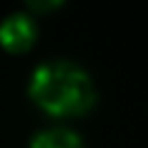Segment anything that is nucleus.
I'll return each instance as SVG.
<instances>
[{
    "label": "nucleus",
    "mask_w": 148,
    "mask_h": 148,
    "mask_svg": "<svg viewBox=\"0 0 148 148\" xmlns=\"http://www.w3.org/2000/svg\"><path fill=\"white\" fill-rule=\"evenodd\" d=\"M30 148H84V143H82L77 131L64 126H52L37 133L32 138Z\"/></svg>",
    "instance_id": "obj_3"
},
{
    "label": "nucleus",
    "mask_w": 148,
    "mask_h": 148,
    "mask_svg": "<svg viewBox=\"0 0 148 148\" xmlns=\"http://www.w3.org/2000/svg\"><path fill=\"white\" fill-rule=\"evenodd\" d=\"M30 96L54 116L82 114L96 101L91 77L69 59L45 62L30 77Z\"/></svg>",
    "instance_id": "obj_1"
},
{
    "label": "nucleus",
    "mask_w": 148,
    "mask_h": 148,
    "mask_svg": "<svg viewBox=\"0 0 148 148\" xmlns=\"http://www.w3.org/2000/svg\"><path fill=\"white\" fill-rule=\"evenodd\" d=\"M35 35H37V25L27 12H12L0 22V45L12 52L27 49Z\"/></svg>",
    "instance_id": "obj_2"
}]
</instances>
